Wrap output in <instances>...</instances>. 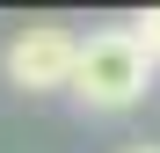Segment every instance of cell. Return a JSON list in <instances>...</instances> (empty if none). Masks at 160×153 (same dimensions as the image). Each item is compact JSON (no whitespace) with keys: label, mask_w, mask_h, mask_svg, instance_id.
Wrapping results in <instances>:
<instances>
[{"label":"cell","mask_w":160,"mask_h":153,"mask_svg":"<svg viewBox=\"0 0 160 153\" xmlns=\"http://www.w3.org/2000/svg\"><path fill=\"white\" fill-rule=\"evenodd\" d=\"M131 153H160V146H131Z\"/></svg>","instance_id":"cell-4"},{"label":"cell","mask_w":160,"mask_h":153,"mask_svg":"<svg viewBox=\"0 0 160 153\" xmlns=\"http://www.w3.org/2000/svg\"><path fill=\"white\" fill-rule=\"evenodd\" d=\"M153 88V59L131 29H95L80 37V66H73V95L88 110H131Z\"/></svg>","instance_id":"cell-1"},{"label":"cell","mask_w":160,"mask_h":153,"mask_svg":"<svg viewBox=\"0 0 160 153\" xmlns=\"http://www.w3.org/2000/svg\"><path fill=\"white\" fill-rule=\"evenodd\" d=\"M8 80L15 88H29V95H51V88H73V66H80V37L73 29H22L15 44H8Z\"/></svg>","instance_id":"cell-2"},{"label":"cell","mask_w":160,"mask_h":153,"mask_svg":"<svg viewBox=\"0 0 160 153\" xmlns=\"http://www.w3.org/2000/svg\"><path fill=\"white\" fill-rule=\"evenodd\" d=\"M131 37H138V44H146V59L160 66V8H146L138 22H131Z\"/></svg>","instance_id":"cell-3"}]
</instances>
